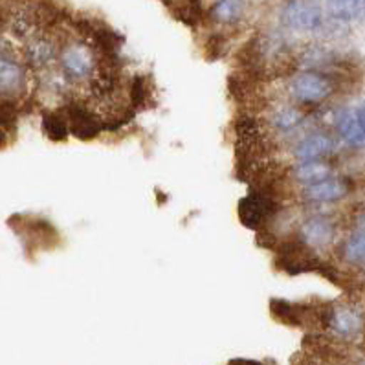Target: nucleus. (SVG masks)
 I'll return each mask as SVG.
<instances>
[{
	"label": "nucleus",
	"mask_w": 365,
	"mask_h": 365,
	"mask_svg": "<svg viewBox=\"0 0 365 365\" xmlns=\"http://www.w3.org/2000/svg\"><path fill=\"white\" fill-rule=\"evenodd\" d=\"M53 57L52 44L46 41H37L30 46V59L34 61L37 66H46Z\"/></svg>",
	"instance_id": "f3484780"
},
{
	"label": "nucleus",
	"mask_w": 365,
	"mask_h": 365,
	"mask_svg": "<svg viewBox=\"0 0 365 365\" xmlns=\"http://www.w3.org/2000/svg\"><path fill=\"white\" fill-rule=\"evenodd\" d=\"M327 9L338 21H365V0H329Z\"/></svg>",
	"instance_id": "1a4fd4ad"
},
{
	"label": "nucleus",
	"mask_w": 365,
	"mask_h": 365,
	"mask_svg": "<svg viewBox=\"0 0 365 365\" xmlns=\"http://www.w3.org/2000/svg\"><path fill=\"white\" fill-rule=\"evenodd\" d=\"M292 96L301 103H319L332 92L331 81L316 72H303L292 79Z\"/></svg>",
	"instance_id": "f03ea898"
},
{
	"label": "nucleus",
	"mask_w": 365,
	"mask_h": 365,
	"mask_svg": "<svg viewBox=\"0 0 365 365\" xmlns=\"http://www.w3.org/2000/svg\"><path fill=\"white\" fill-rule=\"evenodd\" d=\"M303 116H301V112L296 110V108H281V110L274 112V116H272V125H274L277 130H292L296 125L301 123Z\"/></svg>",
	"instance_id": "2eb2a0df"
},
{
	"label": "nucleus",
	"mask_w": 365,
	"mask_h": 365,
	"mask_svg": "<svg viewBox=\"0 0 365 365\" xmlns=\"http://www.w3.org/2000/svg\"><path fill=\"white\" fill-rule=\"evenodd\" d=\"M345 259L349 262H364L365 261V230L352 233L349 237L347 245L344 248Z\"/></svg>",
	"instance_id": "4468645a"
},
{
	"label": "nucleus",
	"mask_w": 365,
	"mask_h": 365,
	"mask_svg": "<svg viewBox=\"0 0 365 365\" xmlns=\"http://www.w3.org/2000/svg\"><path fill=\"white\" fill-rule=\"evenodd\" d=\"M334 224L327 217H312L301 226V239L309 246H325L332 241Z\"/></svg>",
	"instance_id": "0eeeda50"
},
{
	"label": "nucleus",
	"mask_w": 365,
	"mask_h": 365,
	"mask_svg": "<svg viewBox=\"0 0 365 365\" xmlns=\"http://www.w3.org/2000/svg\"><path fill=\"white\" fill-rule=\"evenodd\" d=\"M283 21L294 30H316L322 22V9L314 0H290L284 8Z\"/></svg>",
	"instance_id": "7ed1b4c3"
},
{
	"label": "nucleus",
	"mask_w": 365,
	"mask_h": 365,
	"mask_svg": "<svg viewBox=\"0 0 365 365\" xmlns=\"http://www.w3.org/2000/svg\"><path fill=\"white\" fill-rule=\"evenodd\" d=\"M331 327L341 336H354L361 329V316L349 307H336L331 310Z\"/></svg>",
	"instance_id": "6e6552de"
},
{
	"label": "nucleus",
	"mask_w": 365,
	"mask_h": 365,
	"mask_svg": "<svg viewBox=\"0 0 365 365\" xmlns=\"http://www.w3.org/2000/svg\"><path fill=\"white\" fill-rule=\"evenodd\" d=\"M332 149H334V143H332L331 138L325 136V134H312V136L297 143L294 155L301 163L318 162L319 158L332 153Z\"/></svg>",
	"instance_id": "423d86ee"
},
{
	"label": "nucleus",
	"mask_w": 365,
	"mask_h": 365,
	"mask_svg": "<svg viewBox=\"0 0 365 365\" xmlns=\"http://www.w3.org/2000/svg\"><path fill=\"white\" fill-rule=\"evenodd\" d=\"M338 130L349 145H365V129L360 125V121H358L356 114H352V112H341L338 118Z\"/></svg>",
	"instance_id": "9d476101"
},
{
	"label": "nucleus",
	"mask_w": 365,
	"mask_h": 365,
	"mask_svg": "<svg viewBox=\"0 0 365 365\" xmlns=\"http://www.w3.org/2000/svg\"><path fill=\"white\" fill-rule=\"evenodd\" d=\"M44 133L48 134V138H52L56 142H61L68 136V125L63 118H59L57 114H46L43 121Z\"/></svg>",
	"instance_id": "dca6fc26"
},
{
	"label": "nucleus",
	"mask_w": 365,
	"mask_h": 365,
	"mask_svg": "<svg viewBox=\"0 0 365 365\" xmlns=\"http://www.w3.org/2000/svg\"><path fill=\"white\" fill-rule=\"evenodd\" d=\"M24 83V72L14 61L0 59V92L4 94H15L22 88Z\"/></svg>",
	"instance_id": "9b49d317"
},
{
	"label": "nucleus",
	"mask_w": 365,
	"mask_h": 365,
	"mask_svg": "<svg viewBox=\"0 0 365 365\" xmlns=\"http://www.w3.org/2000/svg\"><path fill=\"white\" fill-rule=\"evenodd\" d=\"M245 14V0H219L213 9H211V15L213 19L224 24H233Z\"/></svg>",
	"instance_id": "ddd939ff"
},
{
	"label": "nucleus",
	"mask_w": 365,
	"mask_h": 365,
	"mask_svg": "<svg viewBox=\"0 0 365 365\" xmlns=\"http://www.w3.org/2000/svg\"><path fill=\"white\" fill-rule=\"evenodd\" d=\"M356 118H358V121H360L361 127H364V129H365V103L361 105L360 110L356 112Z\"/></svg>",
	"instance_id": "a211bd4d"
},
{
	"label": "nucleus",
	"mask_w": 365,
	"mask_h": 365,
	"mask_svg": "<svg viewBox=\"0 0 365 365\" xmlns=\"http://www.w3.org/2000/svg\"><path fill=\"white\" fill-rule=\"evenodd\" d=\"M274 213V200L264 193H250L241 200L239 215L248 228H259L268 215Z\"/></svg>",
	"instance_id": "20e7f679"
},
{
	"label": "nucleus",
	"mask_w": 365,
	"mask_h": 365,
	"mask_svg": "<svg viewBox=\"0 0 365 365\" xmlns=\"http://www.w3.org/2000/svg\"><path fill=\"white\" fill-rule=\"evenodd\" d=\"M329 175H331V168L322 162L299 163V165L294 169V178L305 185L318 184V182L329 178Z\"/></svg>",
	"instance_id": "f8f14e48"
},
{
	"label": "nucleus",
	"mask_w": 365,
	"mask_h": 365,
	"mask_svg": "<svg viewBox=\"0 0 365 365\" xmlns=\"http://www.w3.org/2000/svg\"><path fill=\"white\" fill-rule=\"evenodd\" d=\"M61 66H63L66 83L98 81L96 57L88 46H83V44L66 46L61 53Z\"/></svg>",
	"instance_id": "f257e3e1"
},
{
	"label": "nucleus",
	"mask_w": 365,
	"mask_h": 365,
	"mask_svg": "<svg viewBox=\"0 0 365 365\" xmlns=\"http://www.w3.org/2000/svg\"><path fill=\"white\" fill-rule=\"evenodd\" d=\"M349 193V182L344 178H325L318 184L307 185L305 197L312 202H334Z\"/></svg>",
	"instance_id": "39448f33"
}]
</instances>
